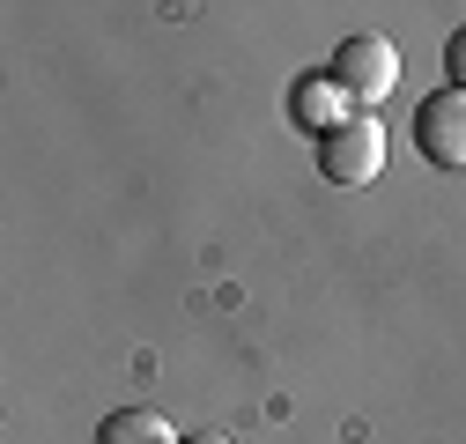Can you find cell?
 Here are the masks:
<instances>
[{"mask_svg": "<svg viewBox=\"0 0 466 444\" xmlns=\"http://www.w3.org/2000/svg\"><path fill=\"white\" fill-rule=\"evenodd\" d=\"M326 75L348 89V104H385L392 89H400V45L392 37H340L333 45V60H326Z\"/></svg>", "mask_w": 466, "mask_h": 444, "instance_id": "obj_1", "label": "cell"}, {"mask_svg": "<svg viewBox=\"0 0 466 444\" xmlns=\"http://www.w3.org/2000/svg\"><path fill=\"white\" fill-rule=\"evenodd\" d=\"M378 171H385V126L378 119H348L319 141V178L326 186L363 193V186H378Z\"/></svg>", "mask_w": 466, "mask_h": 444, "instance_id": "obj_2", "label": "cell"}, {"mask_svg": "<svg viewBox=\"0 0 466 444\" xmlns=\"http://www.w3.org/2000/svg\"><path fill=\"white\" fill-rule=\"evenodd\" d=\"M415 148L422 163H437V171H466V89H430L415 104Z\"/></svg>", "mask_w": 466, "mask_h": 444, "instance_id": "obj_3", "label": "cell"}, {"mask_svg": "<svg viewBox=\"0 0 466 444\" xmlns=\"http://www.w3.org/2000/svg\"><path fill=\"white\" fill-rule=\"evenodd\" d=\"M289 111H297V126H311L319 141H326L333 126L356 119V111H348V89H340L333 75H304V82H297V96H289Z\"/></svg>", "mask_w": 466, "mask_h": 444, "instance_id": "obj_4", "label": "cell"}, {"mask_svg": "<svg viewBox=\"0 0 466 444\" xmlns=\"http://www.w3.org/2000/svg\"><path fill=\"white\" fill-rule=\"evenodd\" d=\"M96 444H178V437H170V422L156 408H119V415H104Z\"/></svg>", "mask_w": 466, "mask_h": 444, "instance_id": "obj_5", "label": "cell"}, {"mask_svg": "<svg viewBox=\"0 0 466 444\" xmlns=\"http://www.w3.org/2000/svg\"><path fill=\"white\" fill-rule=\"evenodd\" d=\"M444 75H451V89H466V23L444 37Z\"/></svg>", "mask_w": 466, "mask_h": 444, "instance_id": "obj_6", "label": "cell"}, {"mask_svg": "<svg viewBox=\"0 0 466 444\" xmlns=\"http://www.w3.org/2000/svg\"><path fill=\"white\" fill-rule=\"evenodd\" d=\"M178 444H229V437H215V429H193V437H178Z\"/></svg>", "mask_w": 466, "mask_h": 444, "instance_id": "obj_7", "label": "cell"}]
</instances>
